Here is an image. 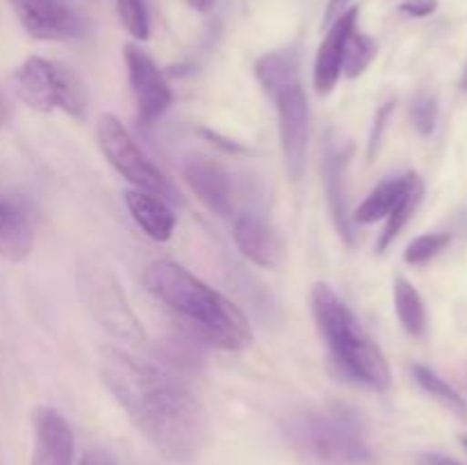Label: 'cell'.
I'll return each instance as SVG.
<instances>
[{"instance_id": "cell-1", "label": "cell", "mask_w": 467, "mask_h": 465, "mask_svg": "<svg viewBox=\"0 0 467 465\" xmlns=\"http://www.w3.org/2000/svg\"><path fill=\"white\" fill-rule=\"evenodd\" d=\"M100 374L141 436L173 463H190L210 436L203 404L171 374L132 358L121 349H103Z\"/></svg>"}, {"instance_id": "cell-2", "label": "cell", "mask_w": 467, "mask_h": 465, "mask_svg": "<svg viewBox=\"0 0 467 465\" xmlns=\"http://www.w3.org/2000/svg\"><path fill=\"white\" fill-rule=\"evenodd\" d=\"M144 285L155 299L182 315L201 340L226 351L246 349L254 342L244 313L182 264L155 260L144 269Z\"/></svg>"}, {"instance_id": "cell-3", "label": "cell", "mask_w": 467, "mask_h": 465, "mask_svg": "<svg viewBox=\"0 0 467 465\" xmlns=\"http://www.w3.org/2000/svg\"><path fill=\"white\" fill-rule=\"evenodd\" d=\"M310 305L317 331L331 358L351 381L372 390H388L392 383L390 365L377 342L365 333L349 305L336 294L331 285L317 283L310 292Z\"/></svg>"}, {"instance_id": "cell-4", "label": "cell", "mask_w": 467, "mask_h": 465, "mask_svg": "<svg viewBox=\"0 0 467 465\" xmlns=\"http://www.w3.org/2000/svg\"><path fill=\"white\" fill-rule=\"evenodd\" d=\"M254 73L276 105L285 169L292 181H299L306 169V150H308L310 137V105L301 87L299 55L295 50L265 53L255 62Z\"/></svg>"}, {"instance_id": "cell-5", "label": "cell", "mask_w": 467, "mask_h": 465, "mask_svg": "<svg viewBox=\"0 0 467 465\" xmlns=\"http://www.w3.org/2000/svg\"><path fill=\"white\" fill-rule=\"evenodd\" d=\"M292 445L317 465H374L363 422L345 406H324L290 418Z\"/></svg>"}, {"instance_id": "cell-6", "label": "cell", "mask_w": 467, "mask_h": 465, "mask_svg": "<svg viewBox=\"0 0 467 465\" xmlns=\"http://www.w3.org/2000/svg\"><path fill=\"white\" fill-rule=\"evenodd\" d=\"M78 290H80L87 308L91 310V315L99 319L105 331L112 333L119 340L132 342V345L144 342L141 322L128 304L121 283L109 272L108 264L87 260L78 269Z\"/></svg>"}, {"instance_id": "cell-7", "label": "cell", "mask_w": 467, "mask_h": 465, "mask_svg": "<svg viewBox=\"0 0 467 465\" xmlns=\"http://www.w3.org/2000/svg\"><path fill=\"white\" fill-rule=\"evenodd\" d=\"M96 137H99V146L103 150L105 160L126 178L128 182L135 185V190L150 191V194L160 196L169 203L181 201V194L176 187L169 182V178L160 171L153 164V160L141 150L135 137L128 132V128L119 121L114 114H103L99 119V128H96Z\"/></svg>"}, {"instance_id": "cell-8", "label": "cell", "mask_w": 467, "mask_h": 465, "mask_svg": "<svg viewBox=\"0 0 467 465\" xmlns=\"http://www.w3.org/2000/svg\"><path fill=\"white\" fill-rule=\"evenodd\" d=\"M123 59H126L128 82H130L132 96H135L137 103V117L144 123H155L171 105V89H169L158 64L140 46H123Z\"/></svg>"}, {"instance_id": "cell-9", "label": "cell", "mask_w": 467, "mask_h": 465, "mask_svg": "<svg viewBox=\"0 0 467 465\" xmlns=\"http://www.w3.org/2000/svg\"><path fill=\"white\" fill-rule=\"evenodd\" d=\"M23 30L41 41H67L82 35V21L64 0H9Z\"/></svg>"}, {"instance_id": "cell-10", "label": "cell", "mask_w": 467, "mask_h": 465, "mask_svg": "<svg viewBox=\"0 0 467 465\" xmlns=\"http://www.w3.org/2000/svg\"><path fill=\"white\" fill-rule=\"evenodd\" d=\"M358 23V7H347L336 21L328 26L327 36L315 57V89L319 96L331 94L342 76V57H345L347 41Z\"/></svg>"}, {"instance_id": "cell-11", "label": "cell", "mask_w": 467, "mask_h": 465, "mask_svg": "<svg viewBox=\"0 0 467 465\" xmlns=\"http://www.w3.org/2000/svg\"><path fill=\"white\" fill-rule=\"evenodd\" d=\"M182 178L214 214L226 217L233 212V181L222 164L210 158H192L182 164Z\"/></svg>"}, {"instance_id": "cell-12", "label": "cell", "mask_w": 467, "mask_h": 465, "mask_svg": "<svg viewBox=\"0 0 467 465\" xmlns=\"http://www.w3.org/2000/svg\"><path fill=\"white\" fill-rule=\"evenodd\" d=\"M73 431L59 410L44 406L35 410V451L32 465H73Z\"/></svg>"}, {"instance_id": "cell-13", "label": "cell", "mask_w": 467, "mask_h": 465, "mask_svg": "<svg viewBox=\"0 0 467 465\" xmlns=\"http://www.w3.org/2000/svg\"><path fill=\"white\" fill-rule=\"evenodd\" d=\"M233 240L246 260L265 269H276L283 260V240L265 219L242 212L233 223Z\"/></svg>"}, {"instance_id": "cell-14", "label": "cell", "mask_w": 467, "mask_h": 465, "mask_svg": "<svg viewBox=\"0 0 467 465\" xmlns=\"http://www.w3.org/2000/svg\"><path fill=\"white\" fill-rule=\"evenodd\" d=\"M16 96L36 112L57 109V62L44 57H27L14 76Z\"/></svg>"}, {"instance_id": "cell-15", "label": "cell", "mask_w": 467, "mask_h": 465, "mask_svg": "<svg viewBox=\"0 0 467 465\" xmlns=\"http://www.w3.org/2000/svg\"><path fill=\"white\" fill-rule=\"evenodd\" d=\"M123 199H126L130 217L150 240L167 242L173 235L176 214L169 208L167 201L144 190H128Z\"/></svg>"}, {"instance_id": "cell-16", "label": "cell", "mask_w": 467, "mask_h": 465, "mask_svg": "<svg viewBox=\"0 0 467 465\" xmlns=\"http://www.w3.org/2000/svg\"><path fill=\"white\" fill-rule=\"evenodd\" d=\"M35 232L26 212L12 201L0 196V258L21 263L32 253Z\"/></svg>"}, {"instance_id": "cell-17", "label": "cell", "mask_w": 467, "mask_h": 465, "mask_svg": "<svg viewBox=\"0 0 467 465\" xmlns=\"http://www.w3.org/2000/svg\"><path fill=\"white\" fill-rule=\"evenodd\" d=\"M342 169H345V155L328 149L327 162H324V190L328 196V208H331L333 222L340 231V237L347 244H354V222L347 214L345 190H342Z\"/></svg>"}, {"instance_id": "cell-18", "label": "cell", "mask_w": 467, "mask_h": 465, "mask_svg": "<svg viewBox=\"0 0 467 465\" xmlns=\"http://www.w3.org/2000/svg\"><path fill=\"white\" fill-rule=\"evenodd\" d=\"M410 176L413 173H404V176L390 178V181H383L381 185L374 187L372 194L360 203V208L356 210L351 222L360 223V226H369V223H377L381 219H386L390 214V210L395 208V203L400 201V196L404 194V190L409 187Z\"/></svg>"}, {"instance_id": "cell-19", "label": "cell", "mask_w": 467, "mask_h": 465, "mask_svg": "<svg viewBox=\"0 0 467 465\" xmlns=\"http://www.w3.org/2000/svg\"><path fill=\"white\" fill-rule=\"evenodd\" d=\"M395 313L400 317L401 326L406 328V333H410L413 337L424 336L427 331V308H424V299L418 290H415L413 283L404 276L395 278Z\"/></svg>"}, {"instance_id": "cell-20", "label": "cell", "mask_w": 467, "mask_h": 465, "mask_svg": "<svg viewBox=\"0 0 467 465\" xmlns=\"http://www.w3.org/2000/svg\"><path fill=\"white\" fill-rule=\"evenodd\" d=\"M422 196H424V182L418 173H413V176H410L409 187H406L404 194L400 196L395 208H392L390 214L386 217V228H383L381 237H379V251H386L388 246L397 240V235L404 231V226L410 222L415 210H418Z\"/></svg>"}, {"instance_id": "cell-21", "label": "cell", "mask_w": 467, "mask_h": 465, "mask_svg": "<svg viewBox=\"0 0 467 465\" xmlns=\"http://www.w3.org/2000/svg\"><path fill=\"white\" fill-rule=\"evenodd\" d=\"M57 109L67 112L68 117L82 119L87 117L89 109V96H87V87L82 78L73 71L67 64L57 62Z\"/></svg>"}, {"instance_id": "cell-22", "label": "cell", "mask_w": 467, "mask_h": 465, "mask_svg": "<svg viewBox=\"0 0 467 465\" xmlns=\"http://www.w3.org/2000/svg\"><path fill=\"white\" fill-rule=\"evenodd\" d=\"M413 377L415 381H418V386L422 388L424 392H429L433 399L441 401L447 410H451V413L459 415V418L467 419V401L456 392L454 386H450V383L441 377V374H436L431 367H427V365H413Z\"/></svg>"}, {"instance_id": "cell-23", "label": "cell", "mask_w": 467, "mask_h": 465, "mask_svg": "<svg viewBox=\"0 0 467 465\" xmlns=\"http://www.w3.org/2000/svg\"><path fill=\"white\" fill-rule=\"evenodd\" d=\"M377 53H379L377 41H374L369 35H365V32L354 30L351 32L349 41H347L345 57H342V76L347 78L363 76V73L369 68V64L374 62Z\"/></svg>"}, {"instance_id": "cell-24", "label": "cell", "mask_w": 467, "mask_h": 465, "mask_svg": "<svg viewBox=\"0 0 467 465\" xmlns=\"http://www.w3.org/2000/svg\"><path fill=\"white\" fill-rule=\"evenodd\" d=\"M117 12L121 26L135 36L137 41H146L150 35L149 7L146 0H117Z\"/></svg>"}, {"instance_id": "cell-25", "label": "cell", "mask_w": 467, "mask_h": 465, "mask_svg": "<svg viewBox=\"0 0 467 465\" xmlns=\"http://www.w3.org/2000/svg\"><path fill=\"white\" fill-rule=\"evenodd\" d=\"M450 232H427V235H420L406 246L404 260L409 264H427L429 260H433L438 253H442V251L450 246Z\"/></svg>"}, {"instance_id": "cell-26", "label": "cell", "mask_w": 467, "mask_h": 465, "mask_svg": "<svg viewBox=\"0 0 467 465\" xmlns=\"http://www.w3.org/2000/svg\"><path fill=\"white\" fill-rule=\"evenodd\" d=\"M410 119H413L415 130L422 137H429L436 130L438 123V98L429 91H422L410 105Z\"/></svg>"}, {"instance_id": "cell-27", "label": "cell", "mask_w": 467, "mask_h": 465, "mask_svg": "<svg viewBox=\"0 0 467 465\" xmlns=\"http://www.w3.org/2000/svg\"><path fill=\"white\" fill-rule=\"evenodd\" d=\"M392 105L395 103H386L383 108H379L377 119H374V126H372V135H369V158H374L379 144H381V132H383V128H386V119L390 117Z\"/></svg>"}, {"instance_id": "cell-28", "label": "cell", "mask_w": 467, "mask_h": 465, "mask_svg": "<svg viewBox=\"0 0 467 465\" xmlns=\"http://www.w3.org/2000/svg\"><path fill=\"white\" fill-rule=\"evenodd\" d=\"M436 9H438V0H404V3L400 5V12L409 14V16H415V18L431 16Z\"/></svg>"}, {"instance_id": "cell-29", "label": "cell", "mask_w": 467, "mask_h": 465, "mask_svg": "<svg viewBox=\"0 0 467 465\" xmlns=\"http://www.w3.org/2000/svg\"><path fill=\"white\" fill-rule=\"evenodd\" d=\"M78 465H117L114 456L109 454L108 450H100V447H94V450L85 451Z\"/></svg>"}, {"instance_id": "cell-30", "label": "cell", "mask_w": 467, "mask_h": 465, "mask_svg": "<svg viewBox=\"0 0 467 465\" xmlns=\"http://www.w3.org/2000/svg\"><path fill=\"white\" fill-rule=\"evenodd\" d=\"M347 3H349V0H328L327 12H324V26L328 27L337 16H340V14L347 9Z\"/></svg>"}, {"instance_id": "cell-31", "label": "cell", "mask_w": 467, "mask_h": 465, "mask_svg": "<svg viewBox=\"0 0 467 465\" xmlns=\"http://www.w3.org/2000/svg\"><path fill=\"white\" fill-rule=\"evenodd\" d=\"M418 465H461L459 460L450 459L445 454H436V451H427L418 459Z\"/></svg>"}, {"instance_id": "cell-32", "label": "cell", "mask_w": 467, "mask_h": 465, "mask_svg": "<svg viewBox=\"0 0 467 465\" xmlns=\"http://www.w3.org/2000/svg\"><path fill=\"white\" fill-rule=\"evenodd\" d=\"M9 114H12V108H9V100L5 98L3 91H0V128L9 121Z\"/></svg>"}, {"instance_id": "cell-33", "label": "cell", "mask_w": 467, "mask_h": 465, "mask_svg": "<svg viewBox=\"0 0 467 465\" xmlns=\"http://www.w3.org/2000/svg\"><path fill=\"white\" fill-rule=\"evenodd\" d=\"M214 3H217V0H187V5H190L192 9H196V12H210V9L214 7Z\"/></svg>"}, {"instance_id": "cell-34", "label": "cell", "mask_w": 467, "mask_h": 465, "mask_svg": "<svg viewBox=\"0 0 467 465\" xmlns=\"http://www.w3.org/2000/svg\"><path fill=\"white\" fill-rule=\"evenodd\" d=\"M463 445H465V447H467V436H465V438H463Z\"/></svg>"}, {"instance_id": "cell-35", "label": "cell", "mask_w": 467, "mask_h": 465, "mask_svg": "<svg viewBox=\"0 0 467 465\" xmlns=\"http://www.w3.org/2000/svg\"><path fill=\"white\" fill-rule=\"evenodd\" d=\"M465 85H467V68H465Z\"/></svg>"}]
</instances>
